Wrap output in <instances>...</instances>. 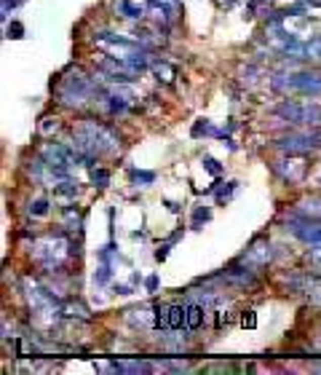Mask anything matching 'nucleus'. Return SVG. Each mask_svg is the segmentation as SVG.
<instances>
[{
  "label": "nucleus",
  "mask_w": 321,
  "mask_h": 375,
  "mask_svg": "<svg viewBox=\"0 0 321 375\" xmlns=\"http://www.w3.org/2000/svg\"><path fill=\"white\" fill-rule=\"evenodd\" d=\"M72 145L81 156H105L118 150L121 137L105 124H97V121H83V124L72 131Z\"/></svg>",
  "instance_id": "1"
},
{
  "label": "nucleus",
  "mask_w": 321,
  "mask_h": 375,
  "mask_svg": "<svg viewBox=\"0 0 321 375\" xmlns=\"http://www.w3.org/2000/svg\"><path fill=\"white\" fill-rule=\"evenodd\" d=\"M273 91H297L305 97H318L321 94V72H310V70H297V72H276L270 78Z\"/></svg>",
  "instance_id": "2"
},
{
  "label": "nucleus",
  "mask_w": 321,
  "mask_h": 375,
  "mask_svg": "<svg viewBox=\"0 0 321 375\" xmlns=\"http://www.w3.org/2000/svg\"><path fill=\"white\" fill-rule=\"evenodd\" d=\"M97 94V86H94V81L86 78L83 72L78 75H70V78H64L62 81V86H59V99H62V105H86V102Z\"/></svg>",
  "instance_id": "3"
},
{
  "label": "nucleus",
  "mask_w": 321,
  "mask_h": 375,
  "mask_svg": "<svg viewBox=\"0 0 321 375\" xmlns=\"http://www.w3.org/2000/svg\"><path fill=\"white\" fill-rule=\"evenodd\" d=\"M41 158H43V164L49 166V172L54 180H67L70 177V166L75 164V156L70 147H64V145H56V142H49L43 150H41Z\"/></svg>",
  "instance_id": "4"
},
{
  "label": "nucleus",
  "mask_w": 321,
  "mask_h": 375,
  "mask_svg": "<svg viewBox=\"0 0 321 375\" xmlns=\"http://www.w3.org/2000/svg\"><path fill=\"white\" fill-rule=\"evenodd\" d=\"M70 247H72V244L64 239V236H59V233H56V236H54V233H49L46 239H41V241L35 244V257L41 260L46 268H56L64 257H67Z\"/></svg>",
  "instance_id": "5"
},
{
  "label": "nucleus",
  "mask_w": 321,
  "mask_h": 375,
  "mask_svg": "<svg viewBox=\"0 0 321 375\" xmlns=\"http://www.w3.org/2000/svg\"><path fill=\"white\" fill-rule=\"evenodd\" d=\"M273 116L289 121V124H316L321 121V107L318 105H300L295 99H284L281 105L273 107Z\"/></svg>",
  "instance_id": "6"
},
{
  "label": "nucleus",
  "mask_w": 321,
  "mask_h": 375,
  "mask_svg": "<svg viewBox=\"0 0 321 375\" xmlns=\"http://www.w3.org/2000/svg\"><path fill=\"white\" fill-rule=\"evenodd\" d=\"M276 147L289 153V156H300V153L321 147V134H313V131H292L287 137H278Z\"/></svg>",
  "instance_id": "7"
},
{
  "label": "nucleus",
  "mask_w": 321,
  "mask_h": 375,
  "mask_svg": "<svg viewBox=\"0 0 321 375\" xmlns=\"http://www.w3.org/2000/svg\"><path fill=\"white\" fill-rule=\"evenodd\" d=\"M287 228L295 233V236L300 241H305V244H321V220L316 217H308V214H292V217L287 220Z\"/></svg>",
  "instance_id": "8"
},
{
  "label": "nucleus",
  "mask_w": 321,
  "mask_h": 375,
  "mask_svg": "<svg viewBox=\"0 0 321 375\" xmlns=\"http://www.w3.org/2000/svg\"><path fill=\"white\" fill-rule=\"evenodd\" d=\"M281 284L289 287L292 292H300V295H308L313 303H321V279L318 276H281Z\"/></svg>",
  "instance_id": "9"
},
{
  "label": "nucleus",
  "mask_w": 321,
  "mask_h": 375,
  "mask_svg": "<svg viewBox=\"0 0 321 375\" xmlns=\"http://www.w3.org/2000/svg\"><path fill=\"white\" fill-rule=\"evenodd\" d=\"M225 279L235 287H254L257 284V276H254V271L249 266H230L225 271Z\"/></svg>",
  "instance_id": "10"
},
{
  "label": "nucleus",
  "mask_w": 321,
  "mask_h": 375,
  "mask_svg": "<svg viewBox=\"0 0 321 375\" xmlns=\"http://www.w3.org/2000/svg\"><path fill=\"white\" fill-rule=\"evenodd\" d=\"M110 370H115V372H153L155 364L147 359H112Z\"/></svg>",
  "instance_id": "11"
},
{
  "label": "nucleus",
  "mask_w": 321,
  "mask_h": 375,
  "mask_svg": "<svg viewBox=\"0 0 321 375\" xmlns=\"http://www.w3.org/2000/svg\"><path fill=\"white\" fill-rule=\"evenodd\" d=\"M273 169H276L287 182H297L305 177V164H300V161H278Z\"/></svg>",
  "instance_id": "12"
},
{
  "label": "nucleus",
  "mask_w": 321,
  "mask_h": 375,
  "mask_svg": "<svg viewBox=\"0 0 321 375\" xmlns=\"http://www.w3.org/2000/svg\"><path fill=\"white\" fill-rule=\"evenodd\" d=\"M166 319H169V327L172 330H187V306H179V303H174V306H169L166 308Z\"/></svg>",
  "instance_id": "13"
},
{
  "label": "nucleus",
  "mask_w": 321,
  "mask_h": 375,
  "mask_svg": "<svg viewBox=\"0 0 321 375\" xmlns=\"http://www.w3.org/2000/svg\"><path fill=\"white\" fill-rule=\"evenodd\" d=\"M115 11L121 16H126V19H142L145 16V8L142 6H134L131 0H121V3L115 6Z\"/></svg>",
  "instance_id": "14"
},
{
  "label": "nucleus",
  "mask_w": 321,
  "mask_h": 375,
  "mask_svg": "<svg viewBox=\"0 0 321 375\" xmlns=\"http://www.w3.org/2000/svg\"><path fill=\"white\" fill-rule=\"evenodd\" d=\"M201 324H204V306L190 303L187 306V330H198Z\"/></svg>",
  "instance_id": "15"
},
{
  "label": "nucleus",
  "mask_w": 321,
  "mask_h": 375,
  "mask_svg": "<svg viewBox=\"0 0 321 375\" xmlns=\"http://www.w3.org/2000/svg\"><path fill=\"white\" fill-rule=\"evenodd\" d=\"M297 212L300 214H308V217H316L321 220V199H305L297 204Z\"/></svg>",
  "instance_id": "16"
},
{
  "label": "nucleus",
  "mask_w": 321,
  "mask_h": 375,
  "mask_svg": "<svg viewBox=\"0 0 321 375\" xmlns=\"http://www.w3.org/2000/svg\"><path fill=\"white\" fill-rule=\"evenodd\" d=\"M153 72H155V78L164 81V83H169V81L177 75V70H174L169 62H155V64H153Z\"/></svg>",
  "instance_id": "17"
},
{
  "label": "nucleus",
  "mask_w": 321,
  "mask_h": 375,
  "mask_svg": "<svg viewBox=\"0 0 321 375\" xmlns=\"http://www.w3.org/2000/svg\"><path fill=\"white\" fill-rule=\"evenodd\" d=\"M201 134H214V137H225L222 134V131H217L212 124H209V121H206V118H198V124L193 126V137H201Z\"/></svg>",
  "instance_id": "18"
},
{
  "label": "nucleus",
  "mask_w": 321,
  "mask_h": 375,
  "mask_svg": "<svg viewBox=\"0 0 321 375\" xmlns=\"http://www.w3.org/2000/svg\"><path fill=\"white\" fill-rule=\"evenodd\" d=\"M268 247L262 244V247H252L247 255H244V262H252V260H260V262H265L268 257H270V252H265Z\"/></svg>",
  "instance_id": "19"
},
{
  "label": "nucleus",
  "mask_w": 321,
  "mask_h": 375,
  "mask_svg": "<svg viewBox=\"0 0 321 375\" xmlns=\"http://www.w3.org/2000/svg\"><path fill=\"white\" fill-rule=\"evenodd\" d=\"M91 182L97 188H107L110 185V172L107 169H91Z\"/></svg>",
  "instance_id": "20"
},
{
  "label": "nucleus",
  "mask_w": 321,
  "mask_h": 375,
  "mask_svg": "<svg viewBox=\"0 0 321 375\" xmlns=\"http://www.w3.org/2000/svg\"><path fill=\"white\" fill-rule=\"evenodd\" d=\"M305 59H321V38H313V41L305 43Z\"/></svg>",
  "instance_id": "21"
},
{
  "label": "nucleus",
  "mask_w": 321,
  "mask_h": 375,
  "mask_svg": "<svg viewBox=\"0 0 321 375\" xmlns=\"http://www.w3.org/2000/svg\"><path fill=\"white\" fill-rule=\"evenodd\" d=\"M30 214H32V217H46V214H49V201H46V199L32 201L30 204Z\"/></svg>",
  "instance_id": "22"
},
{
  "label": "nucleus",
  "mask_w": 321,
  "mask_h": 375,
  "mask_svg": "<svg viewBox=\"0 0 321 375\" xmlns=\"http://www.w3.org/2000/svg\"><path fill=\"white\" fill-rule=\"evenodd\" d=\"M158 367L172 370V372H182V370H187V364H185V362H179V359H166V362H160Z\"/></svg>",
  "instance_id": "23"
},
{
  "label": "nucleus",
  "mask_w": 321,
  "mask_h": 375,
  "mask_svg": "<svg viewBox=\"0 0 321 375\" xmlns=\"http://www.w3.org/2000/svg\"><path fill=\"white\" fill-rule=\"evenodd\" d=\"M8 38H14V41L24 38V24L22 22H11V24H8Z\"/></svg>",
  "instance_id": "24"
},
{
  "label": "nucleus",
  "mask_w": 321,
  "mask_h": 375,
  "mask_svg": "<svg viewBox=\"0 0 321 375\" xmlns=\"http://www.w3.org/2000/svg\"><path fill=\"white\" fill-rule=\"evenodd\" d=\"M131 177H134L137 182H145V185L155 182V174H153V172H137V169H134V172H131Z\"/></svg>",
  "instance_id": "25"
},
{
  "label": "nucleus",
  "mask_w": 321,
  "mask_h": 375,
  "mask_svg": "<svg viewBox=\"0 0 321 375\" xmlns=\"http://www.w3.org/2000/svg\"><path fill=\"white\" fill-rule=\"evenodd\" d=\"M241 327H249V330H254V327H257V316H254V311H244Z\"/></svg>",
  "instance_id": "26"
},
{
  "label": "nucleus",
  "mask_w": 321,
  "mask_h": 375,
  "mask_svg": "<svg viewBox=\"0 0 321 375\" xmlns=\"http://www.w3.org/2000/svg\"><path fill=\"white\" fill-rule=\"evenodd\" d=\"M209 217H212V212H209V209H195V217H193V228H198V225H201V222H206Z\"/></svg>",
  "instance_id": "27"
},
{
  "label": "nucleus",
  "mask_w": 321,
  "mask_h": 375,
  "mask_svg": "<svg viewBox=\"0 0 321 375\" xmlns=\"http://www.w3.org/2000/svg\"><path fill=\"white\" fill-rule=\"evenodd\" d=\"M204 169H206V172H212V174H220L222 172V166L217 164L214 158H204Z\"/></svg>",
  "instance_id": "28"
},
{
  "label": "nucleus",
  "mask_w": 321,
  "mask_h": 375,
  "mask_svg": "<svg viewBox=\"0 0 321 375\" xmlns=\"http://www.w3.org/2000/svg\"><path fill=\"white\" fill-rule=\"evenodd\" d=\"M107 279H110V268H107V266H102V268H99V274L94 276V281H97V284H105Z\"/></svg>",
  "instance_id": "29"
},
{
  "label": "nucleus",
  "mask_w": 321,
  "mask_h": 375,
  "mask_svg": "<svg viewBox=\"0 0 321 375\" xmlns=\"http://www.w3.org/2000/svg\"><path fill=\"white\" fill-rule=\"evenodd\" d=\"M145 287L150 289V292H155V289H158V276H147V281H145Z\"/></svg>",
  "instance_id": "30"
},
{
  "label": "nucleus",
  "mask_w": 321,
  "mask_h": 375,
  "mask_svg": "<svg viewBox=\"0 0 321 375\" xmlns=\"http://www.w3.org/2000/svg\"><path fill=\"white\" fill-rule=\"evenodd\" d=\"M318 346H321V338H318Z\"/></svg>",
  "instance_id": "31"
},
{
  "label": "nucleus",
  "mask_w": 321,
  "mask_h": 375,
  "mask_svg": "<svg viewBox=\"0 0 321 375\" xmlns=\"http://www.w3.org/2000/svg\"><path fill=\"white\" fill-rule=\"evenodd\" d=\"M318 182H321V177H318Z\"/></svg>",
  "instance_id": "32"
}]
</instances>
